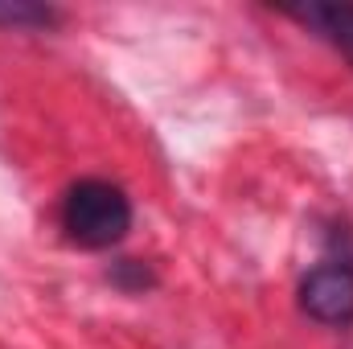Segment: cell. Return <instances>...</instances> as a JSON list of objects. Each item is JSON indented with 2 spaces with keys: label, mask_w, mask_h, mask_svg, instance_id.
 Wrapping results in <instances>:
<instances>
[{
  "label": "cell",
  "mask_w": 353,
  "mask_h": 349,
  "mask_svg": "<svg viewBox=\"0 0 353 349\" xmlns=\"http://www.w3.org/2000/svg\"><path fill=\"white\" fill-rule=\"evenodd\" d=\"M107 279H111L119 292H128V296H140V292L157 288V275H152V267H144L140 259H119L111 271H107Z\"/></svg>",
  "instance_id": "5b68a950"
},
{
  "label": "cell",
  "mask_w": 353,
  "mask_h": 349,
  "mask_svg": "<svg viewBox=\"0 0 353 349\" xmlns=\"http://www.w3.org/2000/svg\"><path fill=\"white\" fill-rule=\"evenodd\" d=\"M300 308L308 321L345 329L353 325V263L325 259L300 279Z\"/></svg>",
  "instance_id": "7a4b0ae2"
},
{
  "label": "cell",
  "mask_w": 353,
  "mask_h": 349,
  "mask_svg": "<svg viewBox=\"0 0 353 349\" xmlns=\"http://www.w3.org/2000/svg\"><path fill=\"white\" fill-rule=\"evenodd\" d=\"M62 230L83 251H107L132 230V201L115 181L83 177L62 197Z\"/></svg>",
  "instance_id": "6da1fadb"
},
{
  "label": "cell",
  "mask_w": 353,
  "mask_h": 349,
  "mask_svg": "<svg viewBox=\"0 0 353 349\" xmlns=\"http://www.w3.org/2000/svg\"><path fill=\"white\" fill-rule=\"evenodd\" d=\"M62 17L50 4L37 0H0V25L4 29H54Z\"/></svg>",
  "instance_id": "277c9868"
},
{
  "label": "cell",
  "mask_w": 353,
  "mask_h": 349,
  "mask_svg": "<svg viewBox=\"0 0 353 349\" xmlns=\"http://www.w3.org/2000/svg\"><path fill=\"white\" fill-rule=\"evenodd\" d=\"M292 21L316 29L325 41H333L353 62V4H308V8H283Z\"/></svg>",
  "instance_id": "3957f363"
}]
</instances>
